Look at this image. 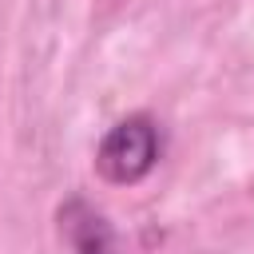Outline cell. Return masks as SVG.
<instances>
[{
  "label": "cell",
  "mask_w": 254,
  "mask_h": 254,
  "mask_svg": "<svg viewBox=\"0 0 254 254\" xmlns=\"http://www.w3.org/2000/svg\"><path fill=\"white\" fill-rule=\"evenodd\" d=\"M155 163H159V127L147 115L119 119L99 139V151H95V171L115 187H131L147 179Z\"/></svg>",
  "instance_id": "6da1fadb"
},
{
  "label": "cell",
  "mask_w": 254,
  "mask_h": 254,
  "mask_svg": "<svg viewBox=\"0 0 254 254\" xmlns=\"http://www.w3.org/2000/svg\"><path fill=\"white\" fill-rule=\"evenodd\" d=\"M60 230H64L71 254H119L107 218L95 206H87L83 198H71L60 206Z\"/></svg>",
  "instance_id": "7a4b0ae2"
}]
</instances>
